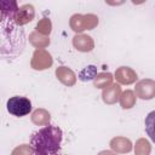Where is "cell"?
Instances as JSON below:
<instances>
[{
  "label": "cell",
  "mask_w": 155,
  "mask_h": 155,
  "mask_svg": "<svg viewBox=\"0 0 155 155\" xmlns=\"http://www.w3.org/2000/svg\"><path fill=\"white\" fill-rule=\"evenodd\" d=\"M63 140V132L58 126L46 125L30 137L34 155H58Z\"/></svg>",
  "instance_id": "obj_1"
},
{
  "label": "cell",
  "mask_w": 155,
  "mask_h": 155,
  "mask_svg": "<svg viewBox=\"0 0 155 155\" xmlns=\"http://www.w3.org/2000/svg\"><path fill=\"white\" fill-rule=\"evenodd\" d=\"M98 23H99L98 17L93 13H87V15L75 13L70 17L69 21L70 29L76 34H81L85 30H92L98 25Z\"/></svg>",
  "instance_id": "obj_2"
},
{
  "label": "cell",
  "mask_w": 155,
  "mask_h": 155,
  "mask_svg": "<svg viewBox=\"0 0 155 155\" xmlns=\"http://www.w3.org/2000/svg\"><path fill=\"white\" fill-rule=\"evenodd\" d=\"M6 108L11 115L17 117H23L31 111V102L27 97L13 96L7 99Z\"/></svg>",
  "instance_id": "obj_3"
},
{
  "label": "cell",
  "mask_w": 155,
  "mask_h": 155,
  "mask_svg": "<svg viewBox=\"0 0 155 155\" xmlns=\"http://www.w3.org/2000/svg\"><path fill=\"white\" fill-rule=\"evenodd\" d=\"M53 63V58L51 53L46 50H35L31 61H30V67L34 70H45L48 69Z\"/></svg>",
  "instance_id": "obj_4"
},
{
  "label": "cell",
  "mask_w": 155,
  "mask_h": 155,
  "mask_svg": "<svg viewBox=\"0 0 155 155\" xmlns=\"http://www.w3.org/2000/svg\"><path fill=\"white\" fill-rule=\"evenodd\" d=\"M35 17V10L31 4H24L18 7L13 15V22L17 27H23L31 22Z\"/></svg>",
  "instance_id": "obj_5"
},
{
  "label": "cell",
  "mask_w": 155,
  "mask_h": 155,
  "mask_svg": "<svg viewBox=\"0 0 155 155\" xmlns=\"http://www.w3.org/2000/svg\"><path fill=\"white\" fill-rule=\"evenodd\" d=\"M134 93L138 98L149 101L155 97V81L151 79H143L136 84Z\"/></svg>",
  "instance_id": "obj_6"
},
{
  "label": "cell",
  "mask_w": 155,
  "mask_h": 155,
  "mask_svg": "<svg viewBox=\"0 0 155 155\" xmlns=\"http://www.w3.org/2000/svg\"><path fill=\"white\" fill-rule=\"evenodd\" d=\"M114 76H115L116 81L120 85H131V84H134L136 80L138 79L137 73L130 67H120V68H117L115 70Z\"/></svg>",
  "instance_id": "obj_7"
},
{
  "label": "cell",
  "mask_w": 155,
  "mask_h": 155,
  "mask_svg": "<svg viewBox=\"0 0 155 155\" xmlns=\"http://www.w3.org/2000/svg\"><path fill=\"white\" fill-rule=\"evenodd\" d=\"M73 46L80 52H91L94 48V41L87 34H76L73 38Z\"/></svg>",
  "instance_id": "obj_8"
},
{
  "label": "cell",
  "mask_w": 155,
  "mask_h": 155,
  "mask_svg": "<svg viewBox=\"0 0 155 155\" xmlns=\"http://www.w3.org/2000/svg\"><path fill=\"white\" fill-rule=\"evenodd\" d=\"M54 74H56L57 79H58L64 86L70 87V86H74V85L76 84V75H75V73H74L70 68H68V67H63V65H62V67L56 68Z\"/></svg>",
  "instance_id": "obj_9"
},
{
  "label": "cell",
  "mask_w": 155,
  "mask_h": 155,
  "mask_svg": "<svg viewBox=\"0 0 155 155\" xmlns=\"http://www.w3.org/2000/svg\"><path fill=\"white\" fill-rule=\"evenodd\" d=\"M111 150L114 153H117V154H126V153H130L132 150V142L126 138V137H121V136H117V137H114L110 143H109Z\"/></svg>",
  "instance_id": "obj_10"
},
{
  "label": "cell",
  "mask_w": 155,
  "mask_h": 155,
  "mask_svg": "<svg viewBox=\"0 0 155 155\" xmlns=\"http://www.w3.org/2000/svg\"><path fill=\"white\" fill-rule=\"evenodd\" d=\"M121 87L119 84H111L109 87L104 88L103 92H102V99L105 104H115L119 99H120V96H121Z\"/></svg>",
  "instance_id": "obj_11"
},
{
  "label": "cell",
  "mask_w": 155,
  "mask_h": 155,
  "mask_svg": "<svg viewBox=\"0 0 155 155\" xmlns=\"http://www.w3.org/2000/svg\"><path fill=\"white\" fill-rule=\"evenodd\" d=\"M30 119H31V122L36 126H46L50 124L51 114L44 108H38L31 113Z\"/></svg>",
  "instance_id": "obj_12"
},
{
  "label": "cell",
  "mask_w": 155,
  "mask_h": 155,
  "mask_svg": "<svg viewBox=\"0 0 155 155\" xmlns=\"http://www.w3.org/2000/svg\"><path fill=\"white\" fill-rule=\"evenodd\" d=\"M29 42L36 48V50H45V47H47L50 45V38L48 36H45L40 33H38L36 30L31 31L29 34Z\"/></svg>",
  "instance_id": "obj_13"
},
{
  "label": "cell",
  "mask_w": 155,
  "mask_h": 155,
  "mask_svg": "<svg viewBox=\"0 0 155 155\" xmlns=\"http://www.w3.org/2000/svg\"><path fill=\"white\" fill-rule=\"evenodd\" d=\"M136 99H137L136 93L132 90H126V91H124L121 93L119 103H120L122 109L127 110V109H131V108H133L136 105Z\"/></svg>",
  "instance_id": "obj_14"
},
{
  "label": "cell",
  "mask_w": 155,
  "mask_h": 155,
  "mask_svg": "<svg viewBox=\"0 0 155 155\" xmlns=\"http://www.w3.org/2000/svg\"><path fill=\"white\" fill-rule=\"evenodd\" d=\"M113 74L111 73H98L93 80V86L96 88H107L113 84Z\"/></svg>",
  "instance_id": "obj_15"
},
{
  "label": "cell",
  "mask_w": 155,
  "mask_h": 155,
  "mask_svg": "<svg viewBox=\"0 0 155 155\" xmlns=\"http://www.w3.org/2000/svg\"><path fill=\"white\" fill-rule=\"evenodd\" d=\"M144 126H145V132L149 136V138L155 143V110L150 111L144 120Z\"/></svg>",
  "instance_id": "obj_16"
},
{
  "label": "cell",
  "mask_w": 155,
  "mask_h": 155,
  "mask_svg": "<svg viewBox=\"0 0 155 155\" xmlns=\"http://www.w3.org/2000/svg\"><path fill=\"white\" fill-rule=\"evenodd\" d=\"M151 145L147 138H139L134 144V155H150Z\"/></svg>",
  "instance_id": "obj_17"
},
{
  "label": "cell",
  "mask_w": 155,
  "mask_h": 155,
  "mask_svg": "<svg viewBox=\"0 0 155 155\" xmlns=\"http://www.w3.org/2000/svg\"><path fill=\"white\" fill-rule=\"evenodd\" d=\"M35 30L38 33L45 35V36H48L51 34V31H52V22H51V19H48V18L40 19L38 22L36 27H35Z\"/></svg>",
  "instance_id": "obj_18"
},
{
  "label": "cell",
  "mask_w": 155,
  "mask_h": 155,
  "mask_svg": "<svg viewBox=\"0 0 155 155\" xmlns=\"http://www.w3.org/2000/svg\"><path fill=\"white\" fill-rule=\"evenodd\" d=\"M97 76V69L94 65H88L85 69H82L79 74V79L81 81H88V80H94Z\"/></svg>",
  "instance_id": "obj_19"
},
{
  "label": "cell",
  "mask_w": 155,
  "mask_h": 155,
  "mask_svg": "<svg viewBox=\"0 0 155 155\" xmlns=\"http://www.w3.org/2000/svg\"><path fill=\"white\" fill-rule=\"evenodd\" d=\"M11 155H34V151L30 144H21L12 150Z\"/></svg>",
  "instance_id": "obj_20"
},
{
  "label": "cell",
  "mask_w": 155,
  "mask_h": 155,
  "mask_svg": "<svg viewBox=\"0 0 155 155\" xmlns=\"http://www.w3.org/2000/svg\"><path fill=\"white\" fill-rule=\"evenodd\" d=\"M97 155H117V153H114L113 150H102Z\"/></svg>",
  "instance_id": "obj_21"
},
{
  "label": "cell",
  "mask_w": 155,
  "mask_h": 155,
  "mask_svg": "<svg viewBox=\"0 0 155 155\" xmlns=\"http://www.w3.org/2000/svg\"><path fill=\"white\" fill-rule=\"evenodd\" d=\"M63 155H67V154H63Z\"/></svg>",
  "instance_id": "obj_22"
}]
</instances>
